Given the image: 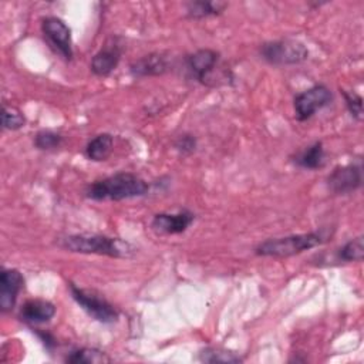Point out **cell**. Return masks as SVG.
<instances>
[{"label":"cell","instance_id":"cell-1","mask_svg":"<svg viewBox=\"0 0 364 364\" xmlns=\"http://www.w3.org/2000/svg\"><path fill=\"white\" fill-rule=\"evenodd\" d=\"M149 192V183L136 173L118 172L107 178L94 181L87 185L84 193L88 199L102 200H124L145 196Z\"/></svg>","mask_w":364,"mask_h":364},{"label":"cell","instance_id":"cell-2","mask_svg":"<svg viewBox=\"0 0 364 364\" xmlns=\"http://www.w3.org/2000/svg\"><path fill=\"white\" fill-rule=\"evenodd\" d=\"M60 247L82 255H101L115 259L132 257L136 252L135 246L119 237L97 233H77L68 235L58 242Z\"/></svg>","mask_w":364,"mask_h":364},{"label":"cell","instance_id":"cell-3","mask_svg":"<svg viewBox=\"0 0 364 364\" xmlns=\"http://www.w3.org/2000/svg\"><path fill=\"white\" fill-rule=\"evenodd\" d=\"M330 233L324 229L309 232V233H297L289 235L283 237H272L264 242H260L255 247V253L257 256L266 257H290L294 255H300L309 249H313L318 245L326 243L330 239Z\"/></svg>","mask_w":364,"mask_h":364},{"label":"cell","instance_id":"cell-4","mask_svg":"<svg viewBox=\"0 0 364 364\" xmlns=\"http://www.w3.org/2000/svg\"><path fill=\"white\" fill-rule=\"evenodd\" d=\"M259 53L266 63L273 65H294L309 58L307 47L293 38L263 43Z\"/></svg>","mask_w":364,"mask_h":364},{"label":"cell","instance_id":"cell-5","mask_svg":"<svg viewBox=\"0 0 364 364\" xmlns=\"http://www.w3.org/2000/svg\"><path fill=\"white\" fill-rule=\"evenodd\" d=\"M68 289L75 303L94 320L102 324H111L118 320V310L107 299L101 297L95 291L81 289L71 282L68 283Z\"/></svg>","mask_w":364,"mask_h":364},{"label":"cell","instance_id":"cell-6","mask_svg":"<svg viewBox=\"0 0 364 364\" xmlns=\"http://www.w3.org/2000/svg\"><path fill=\"white\" fill-rule=\"evenodd\" d=\"M220 54L212 48H199L186 55L185 67L189 77L206 87H215V71L219 68Z\"/></svg>","mask_w":364,"mask_h":364},{"label":"cell","instance_id":"cell-7","mask_svg":"<svg viewBox=\"0 0 364 364\" xmlns=\"http://www.w3.org/2000/svg\"><path fill=\"white\" fill-rule=\"evenodd\" d=\"M333 101L331 90L324 84H314L293 98V109L297 121H307Z\"/></svg>","mask_w":364,"mask_h":364},{"label":"cell","instance_id":"cell-8","mask_svg":"<svg viewBox=\"0 0 364 364\" xmlns=\"http://www.w3.org/2000/svg\"><path fill=\"white\" fill-rule=\"evenodd\" d=\"M41 33L50 48L65 61L73 58L71 30L64 20L55 16H47L41 20Z\"/></svg>","mask_w":364,"mask_h":364},{"label":"cell","instance_id":"cell-9","mask_svg":"<svg viewBox=\"0 0 364 364\" xmlns=\"http://www.w3.org/2000/svg\"><path fill=\"white\" fill-rule=\"evenodd\" d=\"M363 182L361 164L336 166L327 176L328 191L334 195H347L357 191Z\"/></svg>","mask_w":364,"mask_h":364},{"label":"cell","instance_id":"cell-10","mask_svg":"<svg viewBox=\"0 0 364 364\" xmlns=\"http://www.w3.org/2000/svg\"><path fill=\"white\" fill-rule=\"evenodd\" d=\"M122 44L118 37H111L105 41L100 51L94 54L90 68L97 77H108L119 64L122 57Z\"/></svg>","mask_w":364,"mask_h":364},{"label":"cell","instance_id":"cell-11","mask_svg":"<svg viewBox=\"0 0 364 364\" xmlns=\"http://www.w3.org/2000/svg\"><path fill=\"white\" fill-rule=\"evenodd\" d=\"M195 220V213L182 209L176 213L161 212L151 220V229L159 235H179L183 233Z\"/></svg>","mask_w":364,"mask_h":364},{"label":"cell","instance_id":"cell-12","mask_svg":"<svg viewBox=\"0 0 364 364\" xmlns=\"http://www.w3.org/2000/svg\"><path fill=\"white\" fill-rule=\"evenodd\" d=\"M171 70V58L162 51H155L142 55L129 64V73L135 78L156 77Z\"/></svg>","mask_w":364,"mask_h":364},{"label":"cell","instance_id":"cell-13","mask_svg":"<svg viewBox=\"0 0 364 364\" xmlns=\"http://www.w3.org/2000/svg\"><path fill=\"white\" fill-rule=\"evenodd\" d=\"M24 287V277L17 269H1L0 273V310L9 313L14 309L18 293Z\"/></svg>","mask_w":364,"mask_h":364},{"label":"cell","instance_id":"cell-14","mask_svg":"<svg viewBox=\"0 0 364 364\" xmlns=\"http://www.w3.org/2000/svg\"><path fill=\"white\" fill-rule=\"evenodd\" d=\"M55 311L54 303L44 299H30L21 304L18 317L23 323L34 327L50 321L55 316Z\"/></svg>","mask_w":364,"mask_h":364},{"label":"cell","instance_id":"cell-15","mask_svg":"<svg viewBox=\"0 0 364 364\" xmlns=\"http://www.w3.org/2000/svg\"><path fill=\"white\" fill-rule=\"evenodd\" d=\"M114 149V136L108 132H102L91 138L85 148H84V155L87 159L92 162H101L108 159V156L112 154Z\"/></svg>","mask_w":364,"mask_h":364},{"label":"cell","instance_id":"cell-16","mask_svg":"<svg viewBox=\"0 0 364 364\" xmlns=\"http://www.w3.org/2000/svg\"><path fill=\"white\" fill-rule=\"evenodd\" d=\"M228 7V3L218 0H195L185 3L186 17L192 20H202L208 17L220 16Z\"/></svg>","mask_w":364,"mask_h":364},{"label":"cell","instance_id":"cell-17","mask_svg":"<svg viewBox=\"0 0 364 364\" xmlns=\"http://www.w3.org/2000/svg\"><path fill=\"white\" fill-rule=\"evenodd\" d=\"M294 164L303 169H320L326 165V152L321 141H316L294 156Z\"/></svg>","mask_w":364,"mask_h":364},{"label":"cell","instance_id":"cell-18","mask_svg":"<svg viewBox=\"0 0 364 364\" xmlns=\"http://www.w3.org/2000/svg\"><path fill=\"white\" fill-rule=\"evenodd\" d=\"M65 363H70V364H104V363H111V357H108L107 353H104L101 350L82 347V348L73 350L65 357Z\"/></svg>","mask_w":364,"mask_h":364},{"label":"cell","instance_id":"cell-19","mask_svg":"<svg viewBox=\"0 0 364 364\" xmlns=\"http://www.w3.org/2000/svg\"><path fill=\"white\" fill-rule=\"evenodd\" d=\"M199 361L210 364H237L242 363L243 358L237 353L222 347H206L200 350Z\"/></svg>","mask_w":364,"mask_h":364},{"label":"cell","instance_id":"cell-20","mask_svg":"<svg viewBox=\"0 0 364 364\" xmlns=\"http://www.w3.org/2000/svg\"><path fill=\"white\" fill-rule=\"evenodd\" d=\"M364 257V242L363 236H357L347 243H344L338 252H337V259L341 262H361Z\"/></svg>","mask_w":364,"mask_h":364},{"label":"cell","instance_id":"cell-21","mask_svg":"<svg viewBox=\"0 0 364 364\" xmlns=\"http://www.w3.org/2000/svg\"><path fill=\"white\" fill-rule=\"evenodd\" d=\"M64 144V136L51 129H41L34 135V146L40 151H54Z\"/></svg>","mask_w":364,"mask_h":364},{"label":"cell","instance_id":"cell-22","mask_svg":"<svg viewBox=\"0 0 364 364\" xmlns=\"http://www.w3.org/2000/svg\"><path fill=\"white\" fill-rule=\"evenodd\" d=\"M26 125V118L23 115V112L13 107V105H3V111H1V127L3 129H9V131H17L20 128H23Z\"/></svg>","mask_w":364,"mask_h":364},{"label":"cell","instance_id":"cell-23","mask_svg":"<svg viewBox=\"0 0 364 364\" xmlns=\"http://www.w3.org/2000/svg\"><path fill=\"white\" fill-rule=\"evenodd\" d=\"M341 95L344 98V102L350 115L355 121H361L363 119V97L355 91H347V90H341Z\"/></svg>","mask_w":364,"mask_h":364},{"label":"cell","instance_id":"cell-24","mask_svg":"<svg viewBox=\"0 0 364 364\" xmlns=\"http://www.w3.org/2000/svg\"><path fill=\"white\" fill-rule=\"evenodd\" d=\"M196 146H198V141L195 138V135L192 134H181L179 136H176V139L173 141V148L181 154V155H191L196 151Z\"/></svg>","mask_w":364,"mask_h":364},{"label":"cell","instance_id":"cell-25","mask_svg":"<svg viewBox=\"0 0 364 364\" xmlns=\"http://www.w3.org/2000/svg\"><path fill=\"white\" fill-rule=\"evenodd\" d=\"M37 336L41 338L43 344L48 348V350H53V347H55V338L48 334L47 331H37Z\"/></svg>","mask_w":364,"mask_h":364}]
</instances>
